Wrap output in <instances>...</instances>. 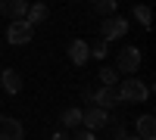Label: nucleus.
<instances>
[{
	"label": "nucleus",
	"instance_id": "1",
	"mask_svg": "<svg viewBox=\"0 0 156 140\" xmlns=\"http://www.w3.org/2000/svg\"><path fill=\"white\" fill-rule=\"evenodd\" d=\"M115 90H119V103H147L150 100V87L134 75L125 78L122 84H115Z\"/></svg>",
	"mask_w": 156,
	"mask_h": 140
},
{
	"label": "nucleus",
	"instance_id": "2",
	"mask_svg": "<svg viewBox=\"0 0 156 140\" xmlns=\"http://www.w3.org/2000/svg\"><path fill=\"white\" fill-rule=\"evenodd\" d=\"M84 100L94 103V106H100V109H112V106H119V90H115V87H106V84H103L100 90L84 87Z\"/></svg>",
	"mask_w": 156,
	"mask_h": 140
},
{
	"label": "nucleus",
	"instance_id": "3",
	"mask_svg": "<svg viewBox=\"0 0 156 140\" xmlns=\"http://www.w3.org/2000/svg\"><path fill=\"white\" fill-rule=\"evenodd\" d=\"M140 62H144V56H140V50L137 47H122L119 50V56H115V72H125V75H131L140 69Z\"/></svg>",
	"mask_w": 156,
	"mask_h": 140
},
{
	"label": "nucleus",
	"instance_id": "4",
	"mask_svg": "<svg viewBox=\"0 0 156 140\" xmlns=\"http://www.w3.org/2000/svg\"><path fill=\"white\" fill-rule=\"evenodd\" d=\"M31 37H34V28H31V25L25 22V19H12V22H9V28H6V41H9L12 47L28 44Z\"/></svg>",
	"mask_w": 156,
	"mask_h": 140
},
{
	"label": "nucleus",
	"instance_id": "5",
	"mask_svg": "<svg viewBox=\"0 0 156 140\" xmlns=\"http://www.w3.org/2000/svg\"><path fill=\"white\" fill-rule=\"evenodd\" d=\"M106 125H109V112H106V109L90 106L87 112H81V128H87V131H100V128H106Z\"/></svg>",
	"mask_w": 156,
	"mask_h": 140
},
{
	"label": "nucleus",
	"instance_id": "6",
	"mask_svg": "<svg viewBox=\"0 0 156 140\" xmlns=\"http://www.w3.org/2000/svg\"><path fill=\"white\" fill-rule=\"evenodd\" d=\"M125 31H128V19L106 16V22H103V28H100V37L103 41H115V37H125Z\"/></svg>",
	"mask_w": 156,
	"mask_h": 140
},
{
	"label": "nucleus",
	"instance_id": "7",
	"mask_svg": "<svg viewBox=\"0 0 156 140\" xmlns=\"http://www.w3.org/2000/svg\"><path fill=\"white\" fill-rule=\"evenodd\" d=\"M22 137H25V128L19 118L0 115V140H22Z\"/></svg>",
	"mask_w": 156,
	"mask_h": 140
},
{
	"label": "nucleus",
	"instance_id": "8",
	"mask_svg": "<svg viewBox=\"0 0 156 140\" xmlns=\"http://www.w3.org/2000/svg\"><path fill=\"white\" fill-rule=\"evenodd\" d=\"M25 12H28V0H0V16L25 19Z\"/></svg>",
	"mask_w": 156,
	"mask_h": 140
},
{
	"label": "nucleus",
	"instance_id": "9",
	"mask_svg": "<svg viewBox=\"0 0 156 140\" xmlns=\"http://www.w3.org/2000/svg\"><path fill=\"white\" fill-rule=\"evenodd\" d=\"M0 84H3V90H6L9 97H16V94L22 90V75H19L16 69H3V72H0Z\"/></svg>",
	"mask_w": 156,
	"mask_h": 140
},
{
	"label": "nucleus",
	"instance_id": "10",
	"mask_svg": "<svg viewBox=\"0 0 156 140\" xmlns=\"http://www.w3.org/2000/svg\"><path fill=\"white\" fill-rule=\"evenodd\" d=\"M69 59L75 62V66H84V62L90 59V53H87V41H81V37H75V41L69 44Z\"/></svg>",
	"mask_w": 156,
	"mask_h": 140
},
{
	"label": "nucleus",
	"instance_id": "11",
	"mask_svg": "<svg viewBox=\"0 0 156 140\" xmlns=\"http://www.w3.org/2000/svg\"><path fill=\"white\" fill-rule=\"evenodd\" d=\"M137 137L140 140H156V118L153 115H140L137 118Z\"/></svg>",
	"mask_w": 156,
	"mask_h": 140
},
{
	"label": "nucleus",
	"instance_id": "12",
	"mask_svg": "<svg viewBox=\"0 0 156 140\" xmlns=\"http://www.w3.org/2000/svg\"><path fill=\"white\" fill-rule=\"evenodd\" d=\"M47 16H50V9H47L44 3H34V6H28V12H25V22L34 28V25H41Z\"/></svg>",
	"mask_w": 156,
	"mask_h": 140
},
{
	"label": "nucleus",
	"instance_id": "13",
	"mask_svg": "<svg viewBox=\"0 0 156 140\" xmlns=\"http://www.w3.org/2000/svg\"><path fill=\"white\" fill-rule=\"evenodd\" d=\"M62 125H66V128H81V109H66L62 112Z\"/></svg>",
	"mask_w": 156,
	"mask_h": 140
},
{
	"label": "nucleus",
	"instance_id": "14",
	"mask_svg": "<svg viewBox=\"0 0 156 140\" xmlns=\"http://www.w3.org/2000/svg\"><path fill=\"white\" fill-rule=\"evenodd\" d=\"M94 3V12H100V16H115V0H90Z\"/></svg>",
	"mask_w": 156,
	"mask_h": 140
},
{
	"label": "nucleus",
	"instance_id": "15",
	"mask_svg": "<svg viewBox=\"0 0 156 140\" xmlns=\"http://www.w3.org/2000/svg\"><path fill=\"white\" fill-rule=\"evenodd\" d=\"M106 47H109V41L97 37V41H90V44H87V53L94 56V59H103V56H106Z\"/></svg>",
	"mask_w": 156,
	"mask_h": 140
},
{
	"label": "nucleus",
	"instance_id": "16",
	"mask_svg": "<svg viewBox=\"0 0 156 140\" xmlns=\"http://www.w3.org/2000/svg\"><path fill=\"white\" fill-rule=\"evenodd\" d=\"M134 19L144 25V28H150V6L147 3H134Z\"/></svg>",
	"mask_w": 156,
	"mask_h": 140
},
{
	"label": "nucleus",
	"instance_id": "17",
	"mask_svg": "<svg viewBox=\"0 0 156 140\" xmlns=\"http://www.w3.org/2000/svg\"><path fill=\"white\" fill-rule=\"evenodd\" d=\"M100 81L106 84V87H115V84H119V72H112V69H100Z\"/></svg>",
	"mask_w": 156,
	"mask_h": 140
},
{
	"label": "nucleus",
	"instance_id": "18",
	"mask_svg": "<svg viewBox=\"0 0 156 140\" xmlns=\"http://www.w3.org/2000/svg\"><path fill=\"white\" fill-rule=\"evenodd\" d=\"M72 140H97V137H94V131H87V128H78Z\"/></svg>",
	"mask_w": 156,
	"mask_h": 140
},
{
	"label": "nucleus",
	"instance_id": "19",
	"mask_svg": "<svg viewBox=\"0 0 156 140\" xmlns=\"http://www.w3.org/2000/svg\"><path fill=\"white\" fill-rule=\"evenodd\" d=\"M125 134H128V131H125V125H122V121H115V125H112V137H115V140H122Z\"/></svg>",
	"mask_w": 156,
	"mask_h": 140
},
{
	"label": "nucleus",
	"instance_id": "20",
	"mask_svg": "<svg viewBox=\"0 0 156 140\" xmlns=\"http://www.w3.org/2000/svg\"><path fill=\"white\" fill-rule=\"evenodd\" d=\"M50 140H72V137H66V134H62V131H56V134L50 137Z\"/></svg>",
	"mask_w": 156,
	"mask_h": 140
},
{
	"label": "nucleus",
	"instance_id": "21",
	"mask_svg": "<svg viewBox=\"0 0 156 140\" xmlns=\"http://www.w3.org/2000/svg\"><path fill=\"white\" fill-rule=\"evenodd\" d=\"M122 140H140V137H131V134H125V137H122Z\"/></svg>",
	"mask_w": 156,
	"mask_h": 140
},
{
	"label": "nucleus",
	"instance_id": "22",
	"mask_svg": "<svg viewBox=\"0 0 156 140\" xmlns=\"http://www.w3.org/2000/svg\"><path fill=\"white\" fill-rule=\"evenodd\" d=\"M72 3H78V0H72Z\"/></svg>",
	"mask_w": 156,
	"mask_h": 140
}]
</instances>
